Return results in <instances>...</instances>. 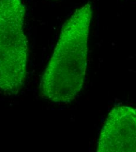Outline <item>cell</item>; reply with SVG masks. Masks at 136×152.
Listing matches in <instances>:
<instances>
[{
    "label": "cell",
    "instance_id": "obj_3",
    "mask_svg": "<svg viewBox=\"0 0 136 152\" xmlns=\"http://www.w3.org/2000/svg\"><path fill=\"white\" fill-rule=\"evenodd\" d=\"M97 152H136V110L120 105L113 108L99 134Z\"/></svg>",
    "mask_w": 136,
    "mask_h": 152
},
{
    "label": "cell",
    "instance_id": "obj_2",
    "mask_svg": "<svg viewBox=\"0 0 136 152\" xmlns=\"http://www.w3.org/2000/svg\"><path fill=\"white\" fill-rule=\"evenodd\" d=\"M26 8L22 0H0V91L17 95L24 86L28 42L24 32Z\"/></svg>",
    "mask_w": 136,
    "mask_h": 152
},
{
    "label": "cell",
    "instance_id": "obj_1",
    "mask_svg": "<svg viewBox=\"0 0 136 152\" xmlns=\"http://www.w3.org/2000/svg\"><path fill=\"white\" fill-rule=\"evenodd\" d=\"M92 17V6L87 2L77 8L63 25L39 83V94L44 98L55 103H69L82 90Z\"/></svg>",
    "mask_w": 136,
    "mask_h": 152
}]
</instances>
